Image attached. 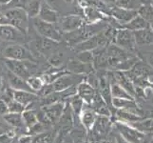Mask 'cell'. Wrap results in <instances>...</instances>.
Returning <instances> with one entry per match:
<instances>
[{
    "mask_svg": "<svg viewBox=\"0 0 153 143\" xmlns=\"http://www.w3.org/2000/svg\"><path fill=\"white\" fill-rule=\"evenodd\" d=\"M85 80V76L83 75H76V73H67L63 75L59 78H57L55 81L52 82L51 85L52 91L61 92L63 90H66L71 86L78 85L79 83Z\"/></svg>",
    "mask_w": 153,
    "mask_h": 143,
    "instance_id": "30bf717a",
    "label": "cell"
},
{
    "mask_svg": "<svg viewBox=\"0 0 153 143\" xmlns=\"http://www.w3.org/2000/svg\"><path fill=\"white\" fill-rule=\"evenodd\" d=\"M150 143H153V139H151V141H150Z\"/></svg>",
    "mask_w": 153,
    "mask_h": 143,
    "instance_id": "681fc988",
    "label": "cell"
},
{
    "mask_svg": "<svg viewBox=\"0 0 153 143\" xmlns=\"http://www.w3.org/2000/svg\"><path fill=\"white\" fill-rule=\"evenodd\" d=\"M33 139V137L31 136H21L17 140V143H31Z\"/></svg>",
    "mask_w": 153,
    "mask_h": 143,
    "instance_id": "f35d334b",
    "label": "cell"
},
{
    "mask_svg": "<svg viewBox=\"0 0 153 143\" xmlns=\"http://www.w3.org/2000/svg\"><path fill=\"white\" fill-rule=\"evenodd\" d=\"M43 0H12L6 6L9 8H21L27 13L30 19L37 17Z\"/></svg>",
    "mask_w": 153,
    "mask_h": 143,
    "instance_id": "8fae6325",
    "label": "cell"
},
{
    "mask_svg": "<svg viewBox=\"0 0 153 143\" xmlns=\"http://www.w3.org/2000/svg\"><path fill=\"white\" fill-rule=\"evenodd\" d=\"M137 13L143 18H145L149 23V21L153 17V4L145 2L137 10Z\"/></svg>",
    "mask_w": 153,
    "mask_h": 143,
    "instance_id": "836d02e7",
    "label": "cell"
},
{
    "mask_svg": "<svg viewBox=\"0 0 153 143\" xmlns=\"http://www.w3.org/2000/svg\"><path fill=\"white\" fill-rule=\"evenodd\" d=\"M22 118H23L25 126L27 127L28 129L33 127L35 124H37L39 121L37 113L33 109H26L22 113Z\"/></svg>",
    "mask_w": 153,
    "mask_h": 143,
    "instance_id": "4dcf8cb0",
    "label": "cell"
},
{
    "mask_svg": "<svg viewBox=\"0 0 153 143\" xmlns=\"http://www.w3.org/2000/svg\"><path fill=\"white\" fill-rule=\"evenodd\" d=\"M137 14H138V13H137L136 10L124 9L115 6V5L110 6L108 10V16L114 18L121 25V27L124 24L128 23L133 17H135Z\"/></svg>",
    "mask_w": 153,
    "mask_h": 143,
    "instance_id": "5bb4252c",
    "label": "cell"
},
{
    "mask_svg": "<svg viewBox=\"0 0 153 143\" xmlns=\"http://www.w3.org/2000/svg\"><path fill=\"white\" fill-rule=\"evenodd\" d=\"M146 64L150 68H153V51L147 52L146 55Z\"/></svg>",
    "mask_w": 153,
    "mask_h": 143,
    "instance_id": "ab89813d",
    "label": "cell"
},
{
    "mask_svg": "<svg viewBox=\"0 0 153 143\" xmlns=\"http://www.w3.org/2000/svg\"><path fill=\"white\" fill-rule=\"evenodd\" d=\"M113 43L122 49L128 51V52H131V54H137V48L138 47L136 45L133 31L128 29H117Z\"/></svg>",
    "mask_w": 153,
    "mask_h": 143,
    "instance_id": "52a82bcc",
    "label": "cell"
},
{
    "mask_svg": "<svg viewBox=\"0 0 153 143\" xmlns=\"http://www.w3.org/2000/svg\"><path fill=\"white\" fill-rule=\"evenodd\" d=\"M2 56L7 59L30 60L36 62V56L33 52L20 43H10L5 46L2 50Z\"/></svg>",
    "mask_w": 153,
    "mask_h": 143,
    "instance_id": "3957f363",
    "label": "cell"
},
{
    "mask_svg": "<svg viewBox=\"0 0 153 143\" xmlns=\"http://www.w3.org/2000/svg\"><path fill=\"white\" fill-rule=\"evenodd\" d=\"M89 106H91V108L97 115H102L105 116H110V115H111L109 106L105 101V99L102 97V95L100 94L99 92L96 93L95 97H94L92 102L89 104Z\"/></svg>",
    "mask_w": 153,
    "mask_h": 143,
    "instance_id": "603a6c76",
    "label": "cell"
},
{
    "mask_svg": "<svg viewBox=\"0 0 153 143\" xmlns=\"http://www.w3.org/2000/svg\"><path fill=\"white\" fill-rule=\"evenodd\" d=\"M2 118L5 122L8 125H10V127H13V128L22 129L23 127H26L24 124L23 118H22V114H20V113L8 112L7 114H5Z\"/></svg>",
    "mask_w": 153,
    "mask_h": 143,
    "instance_id": "d4e9b609",
    "label": "cell"
},
{
    "mask_svg": "<svg viewBox=\"0 0 153 143\" xmlns=\"http://www.w3.org/2000/svg\"><path fill=\"white\" fill-rule=\"evenodd\" d=\"M53 135L50 132H44L36 135L35 137L33 139V142L31 143H53Z\"/></svg>",
    "mask_w": 153,
    "mask_h": 143,
    "instance_id": "e575fe53",
    "label": "cell"
},
{
    "mask_svg": "<svg viewBox=\"0 0 153 143\" xmlns=\"http://www.w3.org/2000/svg\"><path fill=\"white\" fill-rule=\"evenodd\" d=\"M33 26L40 36L45 38H49L54 41L61 42L63 38V34L59 27L54 23H49L39 19L38 17L33 18Z\"/></svg>",
    "mask_w": 153,
    "mask_h": 143,
    "instance_id": "5b68a950",
    "label": "cell"
},
{
    "mask_svg": "<svg viewBox=\"0 0 153 143\" xmlns=\"http://www.w3.org/2000/svg\"><path fill=\"white\" fill-rule=\"evenodd\" d=\"M137 47L153 45V31L149 28H145L133 31Z\"/></svg>",
    "mask_w": 153,
    "mask_h": 143,
    "instance_id": "7402d4cb",
    "label": "cell"
},
{
    "mask_svg": "<svg viewBox=\"0 0 153 143\" xmlns=\"http://www.w3.org/2000/svg\"><path fill=\"white\" fill-rule=\"evenodd\" d=\"M116 118H117V119L120 120L121 122H124V123L126 122L132 123V122H136V121L142 120L141 115L128 110H117Z\"/></svg>",
    "mask_w": 153,
    "mask_h": 143,
    "instance_id": "f1b7e54d",
    "label": "cell"
},
{
    "mask_svg": "<svg viewBox=\"0 0 153 143\" xmlns=\"http://www.w3.org/2000/svg\"><path fill=\"white\" fill-rule=\"evenodd\" d=\"M111 76L120 86H122L131 97L135 98V86L129 77L123 71H114L111 73Z\"/></svg>",
    "mask_w": 153,
    "mask_h": 143,
    "instance_id": "d6986e66",
    "label": "cell"
},
{
    "mask_svg": "<svg viewBox=\"0 0 153 143\" xmlns=\"http://www.w3.org/2000/svg\"><path fill=\"white\" fill-rule=\"evenodd\" d=\"M13 99H15L19 103L23 104L27 109L30 105H33L35 101H38L39 95L33 92L13 90Z\"/></svg>",
    "mask_w": 153,
    "mask_h": 143,
    "instance_id": "44dd1931",
    "label": "cell"
},
{
    "mask_svg": "<svg viewBox=\"0 0 153 143\" xmlns=\"http://www.w3.org/2000/svg\"><path fill=\"white\" fill-rule=\"evenodd\" d=\"M110 129H111V121L109 116L97 115L95 122L89 132L91 143H100L104 139L108 136Z\"/></svg>",
    "mask_w": 153,
    "mask_h": 143,
    "instance_id": "277c9868",
    "label": "cell"
},
{
    "mask_svg": "<svg viewBox=\"0 0 153 143\" xmlns=\"http://www.w3.org/2000/svg\"><path fill=\"white\" fill-rule=\"evenodd\" d=\"M144 0H116L115 6L128 9V10H138L142 4H144Z\"/></svg>",
    "mask_w": 153,
    "mask_h": 143,
    "instance_id": "d6a6232c",
    "label": "cell"
},
{
    "mask_svg": "<svg viewBox=\"0 0 153 143\" xmlns=\"http://www.w3.org/2000/svg\"><path fill=\"white\" fill-rule=\"evenodd\" d=\"M63 1H64L66 4H71L73 1H74V0H63Z\"/></svg>",
    "mask_w": 153,
    "mask_h": 143,
    "instance_id": "bcb514c9",
    "label": "cell"
},
{
    "mask_svg": "<svg viewBox=\"0 0 153 143\" xmlns=\"http://www.w3.org/2000/svg\"><path fill=\"white\" fill-rule=\"evenodd\" d=\"M3 83H4V81L2 79V76H0V89H1V87L3 86Z\"/></svg>",
    "mask_w": 153,
    "mask_h": 143,
    "instance_id": "7dc6e473",
    "label": "cell"
},
{
    "mask_svg": "<svg viewBox=\"0 0 153 143\" xmlns=\"http://www.w3.org/2000/svg\"><path fill=\"white\" fill-rule=\"evenodd\" d=\"M44 1L48 5H50L51 8H53L54 10H56L57 12H59V13H60V7L62 6L63 3H65L63 0H44Z\"/></svg>",
    "mask_w": 153,
    "mask_h": 143,
    "instance_id": "74e56055",
    "label": "cell"
},
{
    "mask_svg": "<svg viewBox=\"0 0 153 143\" xmlns=\"http://www.w3.org/2000/svg\"><path fill=\"white\" fill-rule=\"evenodd\" d=\"M129 125L137 131L141 132L142 134L153 136V118L139 120L136 121V122L129 123Z\"/></svg>",
    "mask_w": 153,
    "mask_h": 143,
    "instance_id": "484cf974",
    "label": "cell"
},
{
    "mask_svg": "<svg viewBox=\"0 0 153 143\" xmlns=\"http://www.w3.org/2000/svg\"><path fill=\"white\" fill-rule=\"evenodd\" d=\"M78 60L85 63H91L92 64L93 61V55L91 51H82V52H77L76 55L74 56Z\"/></svg>",
    "mask_w": 153,
    "mask_h": 143,
    "instance_id": "8d00e7d4",
    "label": "cell"
},
{
    "mask_svg": "<svg viewBox=\"0 0 153 143\" xmlns=\"http://www.w3.org/2000/svg\"><path fill=\"white\" fill-rule=\"evenodd\" d=\"M59 44L60 42L42 37V36L36 37L30 42V45L31 46V48L36 52H38L40 55H43L46 58H49L53 52H55L58 50Z\"/></svg>",
    "mask_w": 153,
    "mask_h": 143,
    "instance_id": "9c48e42d",
    "label": "cell"
},
{
    "mask_svg": "<svg viewBox=\"0 0 153 143\" xmlns=\"http://www.w3.org/2000/svg\"><path fill=\"white\" fill-rule=\"evenodd\" d=\"M3 13L8 24L18 29L21 33L27 35L30 31V17L27 13L21 8L3 9Z\"/></svg>",
    "mask_w": 153,
    "mask_h": 143,
    "instance_id": "6da1fadb",
    "label": "cell"
},
{
    "mask_svg": "<svg viewBox=\"0 0 153 143\" xmlns=\"http://www.w3.org/2000/svg\"><path fill=\"white\" fill-rule=\"evenodd\" d=\"M57 23L59 24L58 27H59L61 33L64 34L72 33V31L80 29L82 26L86 24V21L81 14L71 13L60 16Z\"/></svg>",
    "mask_w": 153,
    "mask_h": 143,
    "instance_id": "ba28073f",
    "label": "cell"
},
{
    "mask_svg": "<svg viewBox=\"0 0 153 143\" xmlns=\"http://www.w3.org/2000/svg\"><path fill=\"white\" fill-rule=\"evenodd\" d=\"M100 143H116V139H113L112 136H108L104 139Z\"/></svg>",
    "mask_w": 153,
    "mask_h": 143,
    "instance_id": "7bdbcfd3",
    "label": "cell"
},
{
    "mask_svg": "<svg viewBox=\"0 0 153 143\" xmlns=\"http://www.w3.org/2000/svg\"><path fill=\"white\" fill-rule=\"evenodd\" d=\"M116 128L120 133V136L128 143H143L146 135L137 131L133 127L128 125L124 122H116Z\"/></svg>",
    "mask_w": 153,
    "mask_h": 143,
    "instance_id": "7c38bea8",
    "label": "cell"
},
{
    "mask_svg": "<svg viewBox=\"0 0 153 143\" xmlns=\"http://www.w3.org/2000/svg\"><path fill=\"white\" fill-rule=\"evenodd\" d=\"M3 62L5 67L9 71L20 76L21 78L25 79V80H27L31 76H33V73L37 68L36 62L30 60H14L4 58Z\"/></svg>",
    "mask_w": 153,
    "mask_h": 143,
    "instance_id": "7a4b0ae2",
    "label": "cell"
},
{
    "mask_svg": "<svg viewBox=\"0 0 153 143\" xmlns=\"http://www.w3.org/2000/svg\"><path fill=\"white\" fill-rule=\"evenodd\" d=\"M149 27V23L147 21L141 16V15L137 14L135 17H133L131 20H129L128 23L124 24L121 28H125L128 29L131 31H135L138 30H142Z\"/></svg>",
    "mask_w": 153,
    "mask_h": 143,
    "instance_id": "4316f807",
    "label": "cell"
},
{
    "mask_svg": "<svg viewBox=\"0 0 153 143\" xmlns=\"http://www.w3.org/2000/svg\"><path fill=\"white\" fill-rule=\"evenodd\" d=\"M60 16L61 15H60L59 12H57V10H54L53 8H51L50 5H48L44 1V0L42 1L39 13L37 15V17L39 19L46 21V22H49V23L57 24Z\"/></svg>",
    "mask_w": 153,
    "mask_h": 143,
    "instance_id": "e0dca14e",
    "label": "cell"
},
{
    "mask_svg": "<svg viewBox=\"0 0 153 143\" xmlns=\"http://www.w3.org/2000/svg\"><path fill=\"white\" fill-rule=\"evenodd\" d=\"M64 108H65V103L61 101V102H57L51 105L43 106L41 110H42V112L44 113L47 119H48L51 124H53L60 120Z\"/></svg>",
    "mask_w": 153,
    "mask_h": 143,
    "instance_id": "2e32d148",
    "label": "cell"
},
{
    "mask_svg": "<svg viewBox=\"0 0 153 143\" xmlns=\"http://www.w3.org/2000/svg\"><path fill=\"white\" fill-rule=\"evenodd\" d=\"M97 91L95 88H93L91 84L87 82L86 80H83L77 85V94L80 97L85 104L89 105L95 97Z\"/></svg>",
    "mask_w": 153,
    "mask_h": 143,
    "instance_id": "ffe728a7",
    "label": "cell"
},
{
    "mask_svg": "<svg viewBox=\"0 0 153 143\" xmlns=\"http://www.w3.org/2000/svg\"><path fill=\"white\" fill-rule=\"evenodd\" d=\"M66 69L71 73L83 75V76L89 75L91 73L94 72V68H93L92 64H91V63L82 62L80 60H78L75 57L71 58V59L68 60Z\"/></svg>",
    "mask_w": 153,
    "mask_h": 143,
    "instance_id": "9a60e30c",
    "label": "cell"
},
{
    "mask_svg": "<svg viewBox=\"0 0 153 143\" xmlns=\"http://www.w3.org/2000/svg\"><path fill=\"white\" fill-rule=\"evenodd\" d=\"M96 115L97 114L91 108H85V106H84L79 118H80L81 123L86 128V130L88 131L91 130L94 122H95Z\"/></svg>",
    "mask_w": 153,
    "mask_h": 143,
    "instance_id": "cb8c5ba5",
    "label": "cell"
},
{
    "mask_svg": "<svg viewBox=\"0 0 153 143\" xmlns=\"http://www.w3.org/2000/svg\"><path fill=\"white\" fill-rule=\"evenodd\" d=\"M116 143H128V142H126L122 136H117L116 137Z\"/></svg>",
    "mask_w": 153,
    "mask_h": 143,
    "instance_id": "ee69618b",
    "label": "cell"
},
{
    "mask_svg": "<svg viewBox=\"0 0 153 143\" xmlns=\"http://www.w3.org/2000/svg\"><path fill=\"white\" fill-rule=\"evenodd\" d=\"M151 89L153 90V82H152V85H151Z\"/></svg>",
    "mask_w": 153,
    "mask_h": 143,
    "instance_id": "c3c4849f",
    "label": "cell"
},
{
    "mask_svg": "<svg viewBox=\"0 0 153 143\" xmlns=\"http://www.w3.org/2000/svg\"><path fill=\"white\" fill-rule=\"evenodd\" d=\"M8 106V112L10 113H20L22 114L24 111L26 110V107L23 105L16 101L15 99L10 100V101L7 104Z\"/></svg>",
    "mask_w": 153,
    "mask_h": 143,
    "instance_id": "d590c367",
    "label": "cell"
},
{
    "mask_svg": "<svg viewBox=\"0 0 153 143\" xmlns=\"http://www.w3.org/2000/svg\"><path fill=\"white\" fill-rule=\"evenodd\" d=\"M149 27L153 31V17L149 21Z\"/></svg>",
    "mask_w": 153,
    "mask_h": 143,
    "instance_id": "f6af8a7d",
    "label": "cell"
},
{
    "mask_svg": "<svg viewBox=\"0 0 153 143\" xmlns=\"http://www.w3.org/2000/svg\"><path fill=\"white\" fill-rule=\"evenodd\" d=\"M109 45V42L105 34L104 29L95 34L94 35L88 37V39L84 40L80 43H77L71 47V49L74 52H82V51H92L98 47H105Z\"/></svg>",
    "mask_w": 153,
    "mask_h": 143,
    "instance_id": "8992f818",
    "label": "cell"
},
{
    "mask_svg": "<svg viewBox=\"0 0 153 143\" xmlns=\"http://www.w3.org/2000/svg\"><path fill=\"white\" fill-rule=\"evenodd\" d=\"M9 129V127H8V124L5 122H2L1 120H0V135H2L3 133H5V132H7Z\"/></svg>",
    "mask_w": 153,
    "mask_h": 143,
    "instance_id": "60d3db41",
    "label": "cell"
},
{
    "mask_svg": "<svg viewBox=\"0 0 153 143\" xmlns=\"http://www.w3.org/2000/svg\"><path fill=\"white\" fill-rule=\"evenodd\" d=\"M26 81H27L29 87L31 89V91L34 92L35 94H37L42 90V88L45 86V82L43 80V78H42V76H31Z\"/></svg>",
    "mask_w": 153,
    "mask_h": 143,
    "instance_id": "1f68e13d",
    "label": "cell"
},
{
    "mask_svg": "<svg viewBox=\"0 0 153 143\" xmlns=\"http://www.w3.org/2000/svg\"><path fill=\"white\" fill-rule=\"evenodd\" d=\"M4 24H8V21L6 19L3 13V10H0V25H4Z\"/></svg>",
    "mask_w": 153,
    "mask_h": 143,
    "instance_id": "b9f144b4",
    "label": "cell"
},
{
    "mask_svg": "<svg viewBox=\"0 0 153 143\" xmlns=\"http://www.w3.org/2000/svg\"><path fill=\"white\" fill-rule=\"evenodd\" d=\"M0 40L12 43H22L26 40V34L9 24L0 25Z\"/></svg>",
    "mask_w": 153,
    "mask_h": 143,
    "instance_id": "4fadbf2b",
    "label": "cell"
},
{
    "mask_svg": "<svg viewBox=\"0 0 153 143\" xmlns=\"http://www.w3.org/2000/svg\"><path fill=\"white\" fill-rule=\"evenodd\" d=\"M110 75H111V73H110ZM111 78H112V76H111ZM110 94H111L112 97L125 98V99H133L134 100V98L131 97V95L128 92H126L122 86H120L119 84L114 80V79H113V80L110 79Z\"/></svg>",
    "mask_w": 153,
    "mask_h": 143,
    "instance_id": "83f0119b",
    "label": "cell"
},
{
    "mask_svg": "<svg viewBox=\"0 0 153 143\" xmlns=\"http://www.w3.org/2000/svg\"><path fill=\"white\" fill-rule=\"evenodd\" d=\"M5 76L7 78L8 85L13 90H20V91H27V92H33L31 89L29 87L27 81L25 79L21 78L20 76L14 75L13 73L9 71L8 69L5 67ZM34 93V92H33Z\"/></svg>",
    "mask_w": 153,
    "mask_h": 143,
    "instance_id": "ac0fdd59",
    "label": "cell"
},
{
    "mask_svg": "<svg viewBox=\"0 0 153 143\" xmlns=\"http://www.w3.org/2000/svg\"><path fill=\"white\" fill-rule=\"evenodd\" d=\"M67 102L70 104L71 111H72V114L79 118L82 110L84 108V106H85V102L83 101V99L76 94L74 95H72V97H68L67 99Z\"/></svg>",
    "mask_w": 153,
    "mask_h": 143,
    "instance_id": "f546056e",
    "label": "cell"
}]
</instances>
